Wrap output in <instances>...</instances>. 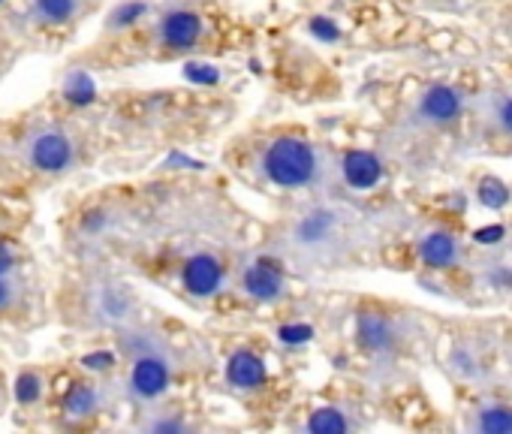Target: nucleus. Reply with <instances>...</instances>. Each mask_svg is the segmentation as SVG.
Segmentation results:
<instances>
[{
  "mask_svg": "<svg viewBox=\"0 0 512 434\" xmlns=\"http://www.w3.org/2000/svg\"><path fill=\"white\" fill-rule=\"evenodd\" d=\"M121 353L130 359L127 371V395L133 401L151 404L172 386L175 362L163 350V344L151 332H124Z\"/></svg>",
  "mask_w": 512,
  "mask_h": 434,
  "instance_id": "nucleus-1",
  "label": "nucleus"
},
{
  "mask_svg": "<svg viewBox=\"0 0 512 434\" xmlns=\"http://www.w3.org/2000/svg\"><path fill=\"white\" fill-rule=\"evenodd\" d=\"M19 157L37 175H67L79 163V142L67 127L37 121L19 139Z\"/></svg>",
  "mask_w": 512,
  "mask_h": 434,
  "instance_id": "nucleus-2",
  "label": "nucleus"
},
{
  "mask_svg": "<svg viewBox=\"0 0 512 434\" xmlns=\"http://www.w3.org/2000/svg\"><path fill=\"white\" fill-rule=\"evenodd\" d=\"M260 166H263V175L272 184L296 190V187H308L317 178L320 154H317V148L311 142L284 136V139H275L263 151V163Z\"/></svg>",
  "mask_w": 512,
  "mask_h": 434,
  "instance_id": "nucleus-3",
  "label": "nucleus"
},
{
  "mask_svg": "<svg viewBox=\"0 0 512 434\" xmlns=\"http://www.w3.org/2000/svg\"><path fill=\"white\" fill-rule=\"evenodd\" d=\"M205 34V25L190 10H169L157 19V43L172 52L193 49Z\"/></svg>",
  "mask_w": 512,
  "mask_h": 434,
  "instance_id": "nucleus-4",
  "label": "nucleus"
},
{
  "mask_svg": "<svg viewBox=\"0 0 512 434\" xmlns=\"http://www.w3.org/2000/svg\"><path fill=\"white\" fill-rule=\"evenodd\" d=\"M88 0H28L25 19L40 31H61L82 19Z\"/></svg>",
  "mask_w": 512,
  "mask_h": 434,
  "instance_id": "nucleus-5",
  "label": "nucleus"
},
{
  "mask_svg": "<svg viewBox=\"0 0 512 434\" xmlns=\"http://www.w3.org/2000/svg\"><path fill=\"white\" fill-rule=\"evenodd\" d=\"M181 284L190 296L208 299L223 287V263L214 254H193L181 266Z\"/></svg>",
  "mask_w": 512,
  "mask_h": 434,
  "instance_id": "nucleus-6",
  "label": "nucleus"
},
{
  "mask_svg": "<svg viewBox=\"0 0 512 434\" xmlns=\"http://www.w3.org/2000/svg\"><path fill=\"white\" fill-rule=\"evenodd\" d=\"M241 287L256 302H275L284 293V272L272 260H256L244 269Z\"/></svg>",
  "mask_w": 512,
  "mask_h": 434,
  "instance_id": "nucleus-7",
  "label": "nucleus"
},
{
  "mask_svg": "<svg viewBox=\"0 0 512 434\" xmlns=\"http://www.w3.org/2000/svg\"><path fill=\"white\" fill-rule=\"evenodd\" d=\"M106 404V392L100 383H91V380H79L73 383L64 398H61V416L70 419V422H85L91 416H97Z\"/></svg>",
  "mask_w": 512,
  "mask_h": 434,
  "instance_id": "nucleus-8",
  "label": "nucleus"
},
{
  "mask_svg": "<svg viewBox=\"0 0 512 434\" xmlns=\"http://www.w3.org/2000/svg\"><path fill=\"white\" fill-rule=\"evenodd\" d=\"M464 112V97L452 85H434L419 100V115L431 124H452Z\"/></svg>",
  "mask_w": 512,
  "mask_h": 434,
  "instance_id": "nucleus-9",
  "label": "nucleus"
},
{
  "mask_svg": "<svg viewBox=\"0 0 512 434\" xmlns=\"http://www.w3.org/2000/svg\"><path fill=\"white\" fill-rule=\"evenodd\" d=\"M341 172L353 190H371L383 178V163L371 151H347L341 160Z\"/></svg>",
  "mask_w": 512,
  "mask_h": 434,
  "instance_id": "nucleus-10",
  "label": "nucleus"
},
{
  "mask_svg": "<svg viewBox=\"0 0 512 434\" xmlns=\"http://www.w3.org/2000/svg\"><path fill=\"white\" fill-rule=\"evenodd\" d=\"M133 308V299L127 293V287L118 284H100L91 293V311L94 317H100L103 323H121Z\"/></svg>",
  "mask_w": 512,
  "mask_h": 434,
  "instance_id": "nucleus-11",
  "label": "nucleus"
},
{
  "mask_svg": "<svg viewBox=\"0 0 512 434\" xmlns=\"http://www.w3.org/2000/svg\"><path fill=\"white\" fill-rule=\"evenodd\" d=\"M226 380L235 389H256L266 383V362L253 350H235L226 362Z\"/></svg>",
  "mask_w": 512,
  "mask_h": 434,
  "instance_id": "nucleus-12",
  "label": "nucleus"
},
{
  "mask_svg": "<svg viewBox=\"0 0 512 434\" xmlns=\"http://www.w3.org/2000/svg\"><path fill=\"white\" fill-rule=\"evenodd\" d=\"M419 257H422L425 266H431V269H449V266L458 260V242H455L449 233H443V230L428 233V236L422 239V245H419Z\"/></svg>",
  "mask_w": 512,
  "mask_h": 434,
  "instance_id": "nucleus-13",
  "label": "nucleus"
},
{
  "mask_svg": "<svg viewBox=\"0 0 512 434\" xmlns=\"http://www.w3.org/2000/svg\"><path fill=\"white\" fill-rule=\"evenodd\" d=\"M359 344L371 353H383L395 344V332L392 323L380 314H362L359 317V332H356Z\"/></svg>",
  "mask_w": 512,
  "mask_h": 434,
  "instance_id": "nucleus-14",
  "label": "nucleus"
},
{
  "mask_svg": "<svg viewBox=\"0 0 512 434\" xmlns=\"http://www.w3.org/2000/svg\"><path fill=\"white\" fill-rule=\"evenodd\" d=\"M473 431L482 434H512V407L506 404H485L473 416Z\"/></svg>",
  "mask_w": 512,
  "mask_h": 434,
  "instance_id": "nucleus-15",
  "label": "nucleus"
},
{
  "mask_svg": "<svg viewBox=\"0 0 512 434\" xmlns=\"http://www.w3.org/2000/svg\"><path fill=\"white\" fill-rule=\"evenodd\" d=\"M305 431H311V434H344V431H350V419L341 407H320L308 416Z\"/></svg>",
  "mask_w": 512,
  "mask_h": 434,
  "instance_id": "nucleus-16",
  "label": "nucleus"
},
{
  "mask_svg": "<svg viewBox=\"0 0 512 434\" xmlns=\"http://www.w3.org/2000/svg\"><path fill=\"white\" fill-rule=\"evenodd\" d=\"M25 299H28V287L19 278H0V317H13L16 311L25 308Z\"/></svg>",
  "mask_w": 512,
  "mask_h": 434,
  "instance_id": "nucleus-17",
  "label": "nucleus"
},
{
  "mask_svg": "<svg viewBox=\"0 0 512 434\" xmlns=\"http://www.w3.org/2000/svg\"><path fill=\"white\" fill-rule=\"evenodd\" d=\"M43 395H46V377H43L40 371H22V374L16 377V401H19L22 407L40 404Z\"/></svg>",
  "mask_w": 512,
  "mask_h": 434,
  "instance_id": "nucleus-18",
  "label": "nucleus"
},
{
  "mask_svg": "<svg viewBox=\"0 0 512 434\" xmlns=\"http://www.w3.org/2000/svg\"><path fill=\"white\" fill-rule=\"evenodd\" d=\"M142 16H148V7L142 4V0H124V4H118L109 19H106V31H124V28H133Z\"/></svg>",
  "mask_w": 512,
  "mask_h": 434,
  "instance_id": "nucleus-19",
  "label": "nucleus"
},
{
  "mask_svg": "<svg viewBox=\"0 0 512 434\" xmlns=\"http://www.w3.org/2000/svg\"><path fill=\"white\" fill-rule=\"evenodd\" d=\"M329 230H332V214L317 211V214H311V217H305V221H302L299 239H302L305 245H317V242H323V239L329 236Z\"/></svg>",
  "mask_w": 512,
  "mask_h": 434,
  "instance_id": "nucleus-20",
  "label": "nucleus"
},
{
  "mask_svg": "<svg viewBox=\"0 0 512 434\" xmlns=\"http://www.w3.org/2000/svg\"><path fill=\"white\" fill-rule=\"evenodd\" d=\"M479 202H482L485 208L500 211V208L509 205V187H506L503 181H497V178H485V181L479 184Z\"/></svg>",
  "mask_w": 512,
  "mask_h": 434,
  "instance_id": "nucleus-21",
  "label": "nucleus"
},
{
  "mask_svg": "<svg viewBox=\"0 0 512 434\" xmlns=\"http://www.w3.org/2000/svg\"><path fill=\"white\" fill-rule=\"evenodd\" d=\"M22 275V257L13 242L0 239V278H19Z\"/></svg>",
  "mask_w": 512,
  "mask_h": 434,
  "instance_id": "nucleus-22",
  "label": "nucleus"
},
{
  "mask_svg": "<svg viewBox=\"0 0 512 434\" xmlns=\"http://www.w3.org/2000/svg\"><path fill=\"white\" fill-rule=\"evenodd\" d=\"M278 338L287 347H302V344H308L314 338V329L308 323H290V326H281L278 329Z\"/></svg>",
  "mask_w": 512,
  "mask_h": 434,
  "instance_id": "nucleus-23",
  "label": "nucleus"
},
{
  "mask_svg": "<svg viewBox=\"0 0 512 434\" xmlns=\"http://www.w3.org/2000/svg\"><path fill=\"white\" fill-rule=\"evenodd\" d=\"M311 34H314L317 40H323V43H335V40H341V28H338L332 19H326V16L311 19Z\"/></svg>",
  "mask_w": 512,
  "mask_h": 434,
  "instance_id": "nucleus-24",
  "label": "nucleus"
},
{
  "mask_svg": "<svg viewBox=\"0 0 512 434\" xmlns=\"http://www.w3.org/2000/svg\"><path fill=\"white\" fill-rule=\"evenodd\" d=\"M115 362H118V353H112V350L82 356V368H88V371H109V368H115Z\"/></svg>",
  "mask_w": 512,
  "mask_h": 434,
  "instance_id": "nucleus-25",
  "label": "nucleus"
},
{
  "mask_svg": "<svg viewBox=\"0 0 512 434\" xmlns=\"http://www.w3.org/2000/svg\"><path fill=\"white\" fill-rule=\"evenodd\" d=\"M187 79L202 82V85H214V82H220V70L208 67V64H190L187 67Z\"/></svg>",
  "mask_w": 512,
  "mask_h": 434,
  "instance_id": "nucleus-26",
  "label": "nucleus"
},
{
  "mask_svg": "<svg viewBox=\"0 0 512 434\" xmlns=\"http://www.w3.org/2000/svg\"><path fill=\"white\" fill-rule=\"evenodd\" d=\"M494 121H497V127H500L503 133H509V136H512V94H509V97H503V100L497 103Z\"/></svg>",
  "mask_w": 512,
  "mask_h": 434,
  "instance_id": "nucleus-27",
  "label": "nucleus"
},
{
  "mask_svg": "<svg viewBox=\"0 0 512 434\" xmlns=\"http://www.w3.org/2000/svg\"><path fill=\"white\" fill-rule=\"evenodd\" d=\"M145 428L148 431H184L187 425L181 422V419H172V416H157V419H151V422H145Z\"/></svg>",
  "mask_w": 512,
  "mask_h": 434,
  "instance_id": "nucleus-28",
  "label": "nucleus"
},
{
  "mask_svg": "<svg viewBox=\"0 0 512 434\" xmlns=\"http://www.w3.org/2000/svg\"><path fill=\"white\" fill-rule=\"evenodd\" d=\"M503 236H506V230H503V227H485V230H476V236H473V239H476L479 245H497Z\"/></svg>",
  "mask_w": 512,
  "mask_h": 434,
  "instance_id": "nucleus-29",
  "label": "nucleus"
}]
</instances>
